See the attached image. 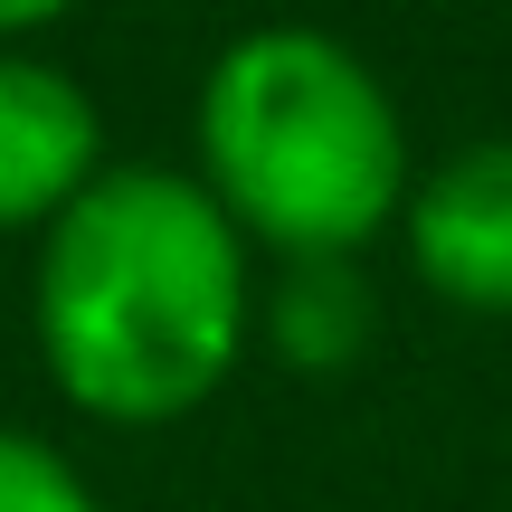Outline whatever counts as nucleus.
<instances>
[{"label":"nucleus","instance_id":"f257e3e1","mask_svg":"<svg viewBox=\"0 0 512 512\" xmlns=\"http://www.w3.org/2000/svg\"><path fill=\"white\" fill-rule=\"evenodd\" d=\"M29 332L57 399L95 427H171L209 408L256 332L238 219L200 171L114 162L38 238Z\"/></svg>","mask_w":512,"mask_h":512},{"label":"nucleus","instance_id":"f03ea898","mask_svg":"<svg viewBox=\"0 0 512 512\" xmlns=\"http://www.w3.org/2000/svg\"><path fill=\"white\" fill-rule=\"evenodd\" d=\"M200 190L275 266H351L418 190L399 95L351 38L304 19L228 38L200 76Z\"/></svg>","mask_w":512,"mask_h":512},{"label":"nucleus","instance_id":"7ed1b4c3","mask_svg":"<svg viewBox=\"0 0 512 512\" xmlns=\"http://www.w3.org/2000/svg\"><path fill=\"white\" fill-rule=\"evenodd\" d=\"M105 171V114L86 76H67L57 57L0 48V228L48 238Z\"/></svg>","mask_w":512,"mask_h":512},{"label":"nucleus","instance_id":"20e7f679","mask_svg":"<svg viewBox=\"0 0 512 512\" xmlns=\"http://www.w3.org/2000/svg\"><path fill=\"white\" fill-rule=\"evenodd\" d=\"M408 275L465 313H512V133L465 143L437 171H418L399 209Z\"/></svg>","mask_w":512,"mask_h":512},{"label":"nucleus","instance_id":"39448f33","mask_svg":"<svg viewBox=\"0 0 512 512\" xmlns=\"http://www.w3.org/2000/svg\"><path fill=\"white\" fill-rule=\"evenodd\" d=\"M266 342L285 351L294 370H342L351 351L370 342V285L361 266L323 256V266H275V294L256 304Z\"/></svg>","mask_w":512,"mask_h":512},{"label":"nucleus","instance_id":"423d86ee","mask_svg":"<svg viewBox=\"0 0 512 512\" xmlns=\"http://www.w3.org/2000/svg\"><path fill=\"white\" fill-rule=\"evenodd\" d=\"M0 512H95V494L48 437L0 427Z\"/></svg>","mask_w":512,"mask_h":512},{"label":"nucleus","instance_id":"0eeeda50","mask_svg":"<svg viewBox=\"0 0 512 512\" xmlns=\"http://www.w3.org/2000/svg\"><path fill=\"white\" fill-rule=\"evenodd\" d=\"M76 0H0V48H19L29 29H48V19H67Z\"/></svg>","mask_w":512,"mask_h":512}]
</instances>
